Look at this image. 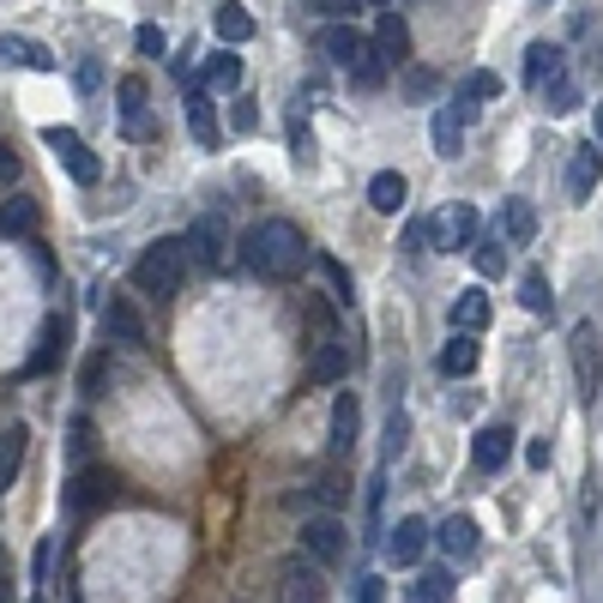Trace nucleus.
Here are the masks:
<instances>
[{
	"label": "nucleus",
	"mask_w": 603,
	"mask_h": 603,
	"mask_svg": "<svg viewBox=\"0 0 603 603\" xmlns=\"http://www.w3.org/2000/svg\"><path fill=\"white\" fill-rule=\"evenodd\" d=\"M308 235L290 224V217H266V224H254L242 235V266L254 272V278H296L302 266H308Z\"/></svg>",
	"instance_id": "f257e3e1"
},
{
	"label": "nucleus",
	"mask_w": 603,
	"mask_h": 603,
	"mask_svg": "<svg viewBox=\"0 0 603 603\" xmlns=\"http://www.w3.org/2000/svg\"><path fill=\"white\" fill-rule=\"evenodd\" d=\"M187 278V247L182 235H164V242H152L145 254L134 260V284L145 290V296H175Z\"/></svg>",
	"instance_id": "f03ea898"
},
{
	"label": "nucleus",
	"mask_w": 603,
	"mask_h": 603,
	"mask_svg": "<svg viewBox=\"0 0 603 603\" xmlns=\"http://www.w3.org/2000/svg\"><path fill=\"white\" fill-rule=\"evenodd\" d=\"M115 489H121V483H115L109 465H79V470L61 483V502H67L72 513H97V507L115 502Z\"/></svg>",
	"instance_id": "7ed1b4c3"
},
{
	"label": "nucleus",
	"mask_w": 603,
	"mask_h": 603,
	"mask_svg": "<svg viewBox=\"0 0 603 603\" xmlns=\"http://www.w3.org/2000/svg\"><path fill=\"white\" fill-rule=\"evenodd\" d=\"M42 145H49V152L61 157V164H67V175H72L79 187H97V182H103V164H97V152H91V145H85L79 134H72V127H42Z\"/></svg>",
	"instance_id": "20e7f679"
},
{
	"label": "nucleus",
	"mask_w": 603,
	"mask_h": 603,
	"mask_svg": "<svg viewBox=\"0 0 603 603\" xmlns=\"http://www.w3.org/2000/svg\"><path fill=\"white\" fill-rule=\"evenodd\" d=\"M567 350H573V380H580V399L592 405L597 392H603V344H597V332L592 327H573Z\"/></svg>",
	"instance_id": "39448f33"
},
{
	"label": "nucleus",
	"mask_w": 603,
	"mask_h": 603,
	"mask_svg": "<svg viewBox=\"0 0 603 603\" xmlns=\"http://www.w3.org/2000/svg\"><path fill=\"white\" fill-rule=\"evenodd\" d=\"M429 235L440 242V254H465L470 242H477V205H465V200H453L447 212L429 224Z\"/></svg>",
	"instance_id": "423d86ee"
},
{
	"label": "nucleus",
	"mask_w": 603,
	"mask_h": 603,
	"mask_svg": "<svg viewBox=\"0 0 603 603\" xmlns=\"http://www.w3.org/2000/svg\"><path fill=\"white\" fill-rule=\"evenodd\" d=\"M422 549H429V519L405 513V519L387 532V562H392V567H417V562H422Z\"/></svg>",
	"instance_id": "0eeeda50"
},
{
	"label": "nucleus",
	"mask_w": 603,
	"mask_h": 603,
	"mask_svg": "<svg viewBox=\"0 0 603 603\" xmlns=\"http://www.w3.org/2000/svg\"><path fill=\"white\" fill-rule=\"evenodd\" d=\"M278 585H284V597H296V603H320L327 597V580H320V562L314 555H290V562H278Z\"/></svg>",
	"instance_id": "6e6552de"
},
{
	"label": "nucleus",
	"mask_w": 603,
	"mask_h": 603,
	"mask_svg": "<svg viewBox=\"0 0 603 603\" xmlns=\"http://www.w3.org/2000/svg\"><path fill=\"white\" fill-rule=\"evenodd\" d=\"M103 338L109 344H121V350H145V320H139V308L134 302H103Z\"/></svg>",
	"instance_id": "1a4fd4ad"
},
{
	"label": "nucleus",
	"mask_w": 603,
	"mask_h": 603,
	"mask_svg": "<svg viewBox=\"0 0 603 603\" xmlns=\"http://www.w3.org/2000/svg\"><path fill=\"white\" fill-rule=\"evenodd\" d=\"M344 525L338 519H302V555H314L320 567H332V562H344Z\"/></svg>",
	"instance_id": "9d476101"
},
{
	"label": "nucleus",
	"mask_w": 603,
	"mask_h": 603,
	"mask_svg": "<svg viewBox=\"0 0 603 603\" xmlns=\"http://www.w3.org/2000/svg\"><path fill=\"white\" fill-rule=\"evenodd\" d=\"M182 247H187V266H224V224H217V217H200L194 230L182 235Z\"/></svg>",
	"instance_id": "9b49d317"
},
{
	"label": "nucleus",
	"mask_w": 603,
	"mask_h": 603,
	"mask_svg": "<svg viewBox=\"0 0 603 603\" xmlns=\"http://www.w3.org/2000/svg\"><path fill=\"white\" fill-rule=\"evenodd\" d=\"M597 182H603V139H597V145L585 139L580 152L567 157V194H573V200H592Z\"/></svg>",
	"instance_id": "f8f14e48"
},
{
	"label": "nucleus",
	"mask_w": 603,
	"mask_h": 603,
	"mask_svg": "<svg viewBox=\"0 0 603 603\" xmlns=\"http://www.w3.org/2000/svg\"><path fill=\"white\" fill-rule=\"evenodd\" d=\"M562 72H567V55H562V42H532V49H525V85H532L537 97L549 91V85L562 79Z\"/></svg>",
	"instance_id": "ddd939ff"
},
{
	"label": "nucleus",
	"mask_w": 603,
	"mask_h": 603,
	"mask_svg": "<svg viewBox=\"0 0 603 603\" xmlns=\"http://www.w3.org/2000/svg\"><path fill=\"white\" fill-rule=\"evenodd\" d=\"M0 67H25V72H55V55L42 49L37 37H19V31H0Z\"/></svg>",
	"instance_id": "4468645a"
},
{
	"label": "nucleus",
	"mask_w": 603,
	"mask_h": 603,
	"mask_svg": "<svg viewBox=\"0 0 603 603\" xmlns=\"http://www.w3.org/2000/svg\"><path fill=\"white\" fill-rule=\"evenodd\" d=\"M67 338H72V320H67V314H49V327H42V338H37V357L25 362V375H49L55 362L67 357Z\"/></svg>",
	"instance_id": "2eb2a0df"
},
{
	"label": "nucleus",
	"mask_w": 603,
	"mask_h": 603,
	"mask_svg": "<svg viewBox=\"0 0 603 603\" xmlns=\"http://www.w3.org/2000/svg\"><path fill=\"white\" fill-rule=\"evenodd\" d=\"M507 459H513V429H507V422L477 429V440H470V465H477V470H502Z\"/></svg>",
	"instance_id": "dca6fc26"
},
{
	"label": "nucleus",
	"mask_w": 603,
	"mask_h": 603,
	"mask_svg": "<svg viewBox=\"0 0 603 603\" xmlns=\"http://www.w3.org/2000/svg\"><path fill=\"white\" fill-rule=\"evenodd\" d=\"M447 380H465V375H477V332H453L447 344H440V362H435Z\"/></svg>",
	"instance_id": "f3484780"
},
{
	"label": "nucleus",
	"mask_w": 603,
	"mask_h": 603,
	"mask_svg": "<svg viewBox=\"0 0 603 603\" xmlns=\"http://www.w3.org/2000/svg\"><path fill=\"white\" fill-rule=\"evenodd\" d=\"M25 447H31V429L25 422H12V429H0V495L19 483V470H25Z\"/></svg>",
	"instance_id": "a211bd4d"
},
{
	"label": "nucleus",
	"mask_w": 603,
	"mask_h": 603,
	"mask_svg": "<svg viewBox=\"0 0 603 603\" xmlns=\"http://www.w3.org/2000/svg\"><path fill=\"white\" fill-rule=\"evenodd\" d=\"M405 200H410V182H405L399 169H380L375 182H369V205H375L380 217H399V212H405Z\"/></svg>",
	"instance_id": "6ab92c4d"
},
{
	"label": "nucleus",
	"mask_w": 603,
	"mask_h": 603,
	"mask_svg": "<svg viewBox=\"0 0 603 603\" xmlns=\"http://www.w3.org/2000/svg\"><path fill=\"white\" fill-rule=\"evenodd\" d=\"M320 49H327V55H332V61H338V67H350V61H357V55H362V49H369V37H362V31H357V25H344V19H332V25H327V31H320Z\"/></svg>",
	"instance_id": "aec40b11"
},
{
	"label": "nucleus",
	"mask_w": 603,
	"mask_h": 603,
	"mask_svg": "<svg viewBox=\"0 0 603 603\" xmlns=\"http://www.w3.org/2000/svg\"><path fill=\"white\" fill-rule=\"evenodd\" d=\"M344 375H350V350L327 338V344L314 350V362H308V380H314V387H338Z\"/></svg>",
	"instance_id": "412c9836"
},
{
	"label": "nucleus",
	"mask_w": 603,
	"mask_h": 603,
	"mask_svg": "<svg viewBox=\"0 0 603 603\" xmlns=\"http://www.w3.org/2000/svg\"><path fill=\"white\" fill-rule=\"evenodd\" d=\"M357 422H362L357 399H350V392H338V399H332V429H327L332 453H350V447H357Z\"/></svg>",
	"instance_id": "4be33fe9"
},
{
	"label": "nucleus",
	"mask_w": 603,
	"mask_h": 603,
	"mask_svg": "<svg viewBox=\"0 0 603 603\" xmlns=\"http://www.w3.org/2000/svg\"><path fill=\"white\" fill-rule=\"evenodd\" d=\"M375 42H380V55H387V61H405V55H410L405 12H380V19H375Z\"/></svg>",
	"instance_id": "5701e85b"
},
{
	"label": "nucleus",
	"mask_w": 603,
	"mask_h": 603,
	"mask_svg": "<svg viewBox=\"0 0 603 603\" xmlns=\"http://www.w3.org/2000/svg\"><path fill=\"white\" fill-rule=\"evenodd\" d=\"M440 549H447L453 562H470V555H477V519H465V513H453V519L440 525Z\"/></svg>",
	"instance_id": "b1692460"
},
{
	"label": "nucleus",
	"mask_w": 603,
	"mask_h": 603,
	"mask_svg": "<svg viewBox=\"0 0 603 603\" xmlns=\"http://www.w3.org/2000/svg\"><path fill=\"white\" fill-rule=\"evenodd\" d=\"M502 235H507V242H532V235H537V212H532V200H519V194H513V200H502Z\"/></svg>",
	"instance_id": "393cba45"
},
{
	"label": "nucleus",
	"mask_w": 603,
	"mask_h": 603,
	"mask_svg": "<svg viewBox=\"0 0 603 603\" xmlns=\"http://www.w3.org/2000/svg\"><path fill=\"white\" fill-rule=\"evenodd\" d=\"M212 25H217V37H224L230 49H235V42H247V37H254V12H247L242 0H224V7L212 12Z\"/></svg>",
	"instance_id": "a878e982"
},
{
	"label": "nucleus",
	"mask_w": 603,
	"mask_h": 603,
	"mask_svg": "<svg viewBox=\"0 0 603 603\" xmlns=\"http://www.w3.org/2000/svg\"><path fill=\"white\" fill-rule=\"evenodd\" d=\"M519 308H525V314H537V320L555 314V290H549V278H543V272L519 278Z\"/></svg>",
	"instance_id": "bb28decb"
},
{
	"label": "nucleus",
	"mask_w": 603,
	"mask_h": 603,
	"mask_svg": "<svg viewBox=\"0 0 603 603\" xmlns=\"http://www.w3.org/2000/svg\"><path fill=\"white\" fill-rule=\"evenodd\" d=\"M453 327H459V332H483V327H489V296H483V290L453 296Z\"/></svg>",
	"instance_id": "cd10ccee"
},
{
	"label": "nucleus",
	"mask_w": 603,
	"mask_h": 603,
	"mask_svg": "<svg viewBox=\"0 0 603 603\" xmlns=\"http://www.w3.org/2000/svg\"><path fill=\"white\" fill-rule=\"evenodd\" d=\"M205 85H212V91H235V85H242V61H235L230 42L217 55H205Z\"/></svg>",
	"instance_id": "c85d7f7f"
},
{
	"label": "nucleus",
	"mask_w": 603,
	"mask_h": 603,
	"mask_svg": "<svg viewBox=\"0 0 603 603\" xmlns=\"http://www.w3.org/2000/svg\"><path fill=\"white\" fill-rule=\"evenodd\" d=\"M145 103H152L145 79H121V121H127V134H134V139H145Z\"/></svg>",
	"instance_id": "c756f323"
},
{
	"label": "nucleus",
	"mask_w": 603,
	"mask_h": 603,
	"mask_svg": "<svg viewBox=\"0 0 603 603\" xmlns=\"http://www.w3.org/2000/svg\"><path fill=\"white\" fill-rule=\"evenodd\" d=\"M187 134H194L200 145H212L217 139V109H212V97H187Z\"/></svg>",
	"instance_id": "7c9ffc66"
},
{
	"label": "nucleus",
	"mask_w": 603,
	"mask_h": 603,
	"mask_svg": "<svg viewBox=\"0 0 603 603\" xmlns=\"http://www.w3.org/2000/svg\"><path fill=\"white\" fill-rule=\"evenodd\" d=\"M470 260H477V272H483V278H502V272H507V247H502V235H477V242H470Z\"/></svg>",
	"instance_id": "2f4dec72"
},
{
	"label": "nucleus",
	"mask_w": 603,
	"mask_h": 603,
	"mask_svg": "<svg viewBox=\"0 0 603 603\" xmlns=\"http://www.w3.org/2000/svg\"><path fill=\"white\" fill-rule=\"evenodd\" d=\"M37 230V205L31 200H7L0 205V235H31Z\"/></svg>",
	"instance_id": "473e14b6"
},
{
	"label": "nucleus",
	"mask_w": 603,
	"mask_h": 603,
	"mask_svg": "<svg viewBox=\"0 0 603 603\" xmlns=\"http://www.w3.org/2000/svg\"><path fill=\"white\" fill-rule=\"evenodd\" d=\"M410 597H417V603H447L453 597V573L447 567H429L417 585H410Z\"/></svg>",
	"instance_id": "72a5a7b5"
},
{
	"label": "nucleus",
	"mask_w": 603,
	"mask_h": 603,
	"mask_svg": "<svg viewBox=\"0 0 603 603\" xmlns=\"http://www.w3.org/2000/svg\"><path fill=\"white\" fill-rule=\"evenodd\" d=\"M543 97H549V115H573V109H580V85H573L567 72H562V79H555Z\"/></svg>",
	"instance_id": "f704fd0d"
},
{
	"label": "nucleus",
	"mask_w": 603,
	"mask_h": 603,
	"mask_svg": "<svg viewBox=\"0 0 603 603\" xmlns=\"http://www.w3.org/2000/svg\"><path fill=\"white\" fill-rule=\"evenodd\" d=\"M103 375H109V338H103V350H91V362H85V375H79V387H85V399H97V387H103Z\"/></svg>",
	"instance_id": "c9c22d12"
},
{
	"label": "nucleus",
	"mask_w": 603,
	"mask_h": 603,
	"mask_svg": "<svg viewBox=\"0 0 603 603\" xmlns=\"http://www.w3.org/2000/svg\"><path fill=\"white\" fill-rule=\"evenodd\" d=\"M465 97H470V103H495V97H502V72H470V79H465Z\"/></svg>",
	"instance_id": "e433bc0d"
},
{
	"label": "nucleus",
	"mask_w": 603,
	"mask_h": 603,
	"mask_svg": "<svg viewBox=\"0 0 603 603\" xmlns=\"http://www.w3.org/2000/svg\"><path fill=\"white\" fill-rule=\"evenodd\" d=\"M134 49H139V55H152V61H157V55H164V49H169V37H164V25H139V31H134Z\"/></svg>",
	"instance_id": "4c0bfd02"
},
{
	"label": "nucleus",
	"mask_w": 603,
	"mask_h": 603,
	"mask_svg": "<svg viewBox=\"0 0 603 603\" xmlns=\"http://www.w3.org/2000/svg\"><path fill=\"white\" fill-rule=\"evenodd\" d=\"M314 260H320V272H327V278H332V290H338V296H344V302H350V296H357V284H350V272H344V266H338V260H332V254H314Z\"/></svg>",
	"instance_id": "58836bf2"
},
{
	"label": "nucleus",
	"mask_w": 603,
	"mask_h": 603,
	"mask_svg": "<svg viewBox=\"0 0 603 603\" xmlns=\"http://www.w3.org/2000/svg\"><path fill=\"white\" fill-rule=\"evenodd\" d=\"M302 7L327 12V19H350V12H362V7H369V0H302Z\"/></svg>",
	"instance_id": "ea45409f"
},
{
	"label": "nucleus",
	"mask_w": 603,
	"mask_h": 603,
	"mask_svg": "<svg viewBox=\"0 0 603 603\" xmlns=\"http://www.w3.org/2000/svg\"><path fill=\"white\" fill-rule=\"evenodd\" d=\"M67 440H72V447H67V453H72V459H79V465H85V459H91V422H85V417H79V422H72V429H67Z\"/></svg>",
	"instance_id": "a19ab883"
},
{
	"label": "nucleus",
	"mask_w": 603,
	"mask_h": 603,
	"mask_svg": "<svg viewBox=\"0 0 603 603\" xmlns=\"http://www.w3.org/2000/svg\"><path fill=\"white\" fill-rule=\"evenodd\" d=\"M230 127H242V134H254V127H260V109H254V103H235V115H230Z\"/></svg>",
	"instance_id": "79ce46f5"
},
{
	"label": "nucleus",
	"mask_w": 603,
	"mask_h": 603,
	"mask_svg": "<svg viewBox=\"0 0 603 603\" xmlns=\"http://www.w3.org/2000/svg\"><path fill=\"white\" fill-rule=\"evenodd\" d=\"M12 175H19V152H12V139H0V187H12Z\"/></svg>",
	"instance_id": "37998d69"
},
{
	"label": "nucleus",
	"mask_w": 603,
	"mask_h": 603,
	"mask_svg": "<svg viewBox=\"0 0 603 603\" xmlns=\"http://www.w3.org/2000/svg\"><path fill=\"white\" fill-rule=\"evenodd\" d=\"M525 459H532V470H549V440H525Z\"/></svg>",
	"instance_id": "c03bdc74"
},
{
	"label": "nucleus",
	"mask_w": 603,
	"mask_h": 603,
	"mask_svg": "<svg viewBox=\"0 0 603 603\" xmlns=\"http://www.w3.org/2000/svg\"><path fill=\"white\" fill-rule=\"evenodd\" d=\"M72 79H79V91H97V85H103V67H97V61H79V72H72Z\"/></svg>",
	"instance_id": "a18cd8bd"
},
{
	"label": "nucleus",
	"mask_w": 603,
	"mask_h": 603,
	"mask_svg": "<svg viewBox=\"0 0 603 603\" xmlns=\"http://www.w3.org/2000/svg\"><path fill=\"white\" fill-rule=\"evenodd\" d=\"M422 242H429V224H410V230H405V254L417 260V254H422Z\"/></svg>",
	"instance_id": "49530a36"
},
{
	"label": "nucleus",
	"mask_w": 603,
	"mask_h": 603,
	"mask_svg": "<svg viewBox=\"0 0 603 603\" xmlns=\"http://www.w3.org/2000/svg\"><path fill=\"white\" fill-rule=\"evenodd\" d=\"M399 440H405V410H392V422H387V453H399Z\"/></svg>",
	"instance_id": "de8ad7c7"
},
{
	"label": "nucleus",
	"mask_w": 603,
	"mask_h": 603,
	"mask_svg": "<svg viewBox=\"0 0 603 603\" xmlns=\"http://www.w3.org/2000/svg\"><path fill=\"white\" fill-rule=\"evenodd\" d=\"M357 597H362V603H380V597H387V585H380V580H375V573H369V580H362V585H357Z\"/></svg>",
	"instance_id": "09e8293b"
},
{
	"label": "nucleus",
	"mask_w": 603,
	"mask_h": 603,
	"mask_svg": "<svg viewBox=\"0 0 603 603\" xmlns=\"http://www.w3.org/2000/svg\"><path fill=\"white\" fill-rule=\"evenodd\" d=\"M12 597V562H7V549H0V603Z\"/></svg>",
	"instance_id": "8fccbe9b"
},
{
	"label": "nucleus",
	"mask_w": 603,
	"mask_h": 603,
	"mask_svg": "<svg viewBox=\"0 0 603 603\" xmlns=\"http://www.w3.org/2000/svg\"><path fill=\"white\" fill-rule=\"evenodd\" d=\"M314 495H320V502H327V507H344V489H338V483H320Z\"/></svg>",
	"instance_id": "3c124183"
},
{
	"label": "nucleus",
	"mask_w": 603,
	"mask_h": 603,
	"mask_svg": "<svg viewBox=\"0 0 603 603\" xmlns=\"http://www.w3.org/2000/svg\"><path fill=\"white\" fill-rule=\"evenodd\" d=\"M290 145H296V152H302V157H308V152H314V139H308V127H302V121H296V127H290Z\"/></svg>",
	"instance_id": "603ef678"
},
{
	"label": "nucleus",
	"mask_w": 603,
	"mask_h": 603,
	"mask_svg": "<svg viewBox=\"0 0 603 603\" xmlns=\"http://www.w3.org/2000/svg\"><path fill=\"white\" fill-rule=\"evenodd\" d=\"M597 139H603V103H597Z\"/></svg>",
	"instance_id": "864d4df0"
},
{
	"label": "nucleus",
	"mask_w": 603,
	"mask_h": 603,
	"mask_svg": "<svg viewBox=\"0 0 603 603\" xmlns=\"http://www.w3.org/2000/svg\"><path fill=\"white\" fill-rule=\"evenodd\" d=\"M369 7H392V0H369Z\"/></svg>",
	"instance_id": "5fc2aeb1"
}]
</instances>
